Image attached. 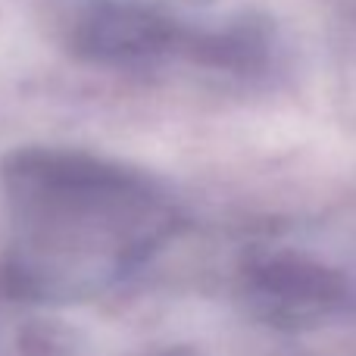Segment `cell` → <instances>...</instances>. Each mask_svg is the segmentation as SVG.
Segmentation results:
<instances>
[{
    "label": "cell",
    "mask_w": 356,
    "mask_h": 356,
    "mask_svg": "<svg viewBox=\"0 0 356 356\" xmlns=\"http://www.w3.org/2000/svg\"><path fill=\"white\" fill-rule=\"evenodd\" d=\"M16 219L6 282L19 297L69 300L125 278L178 232L141 172L79 150H22L3 169Z\"/></svg>",
    "instance_id": "1"
},
{
    "label": "cell",
    "mask_w": 356,
    "mask_h": 356,
    "mask_svg": "<svg viewBox=\"0 0 356 356\" xmlns=\"http://www.w3.org/2000/svg\"><path fill=\"white\" fill-rule=\"evenodd\" d=\"M244 300L278 332H307L356 309V284L344 269L294 247H253L241 263Z\"/></svg>",
    "instance_id": "2"
},
{
    "label": "cell",
    "mask_w": 356,
    "mask_h": 356,
    "mask_svg": "<svg viewBox=\"0 0 356 356\" xmlns=\"http://www.w3.org/2000/svg\"><path fill=\"white\" fill-rule=\"evenodd\" d=\"M188 31L141 3H100L75 22L72 50L91 63H147L184 50Z\"/></svg>",
    "instance_id": "3"
},
{
    "label": "cell",
    "mask_w": 356,
    "mask_h": 356,
    "mask_svg": "<svg viewBox=\"0 0 356 356\" xmlns=\"http://www.w3.org/2000/svg\"><path fill=\"white\" fill-rule=\"evenodd\" d=\"M175 3H207V0H175Z\"/></svg>",
    "instance_id": "4"
}]
</instances>
